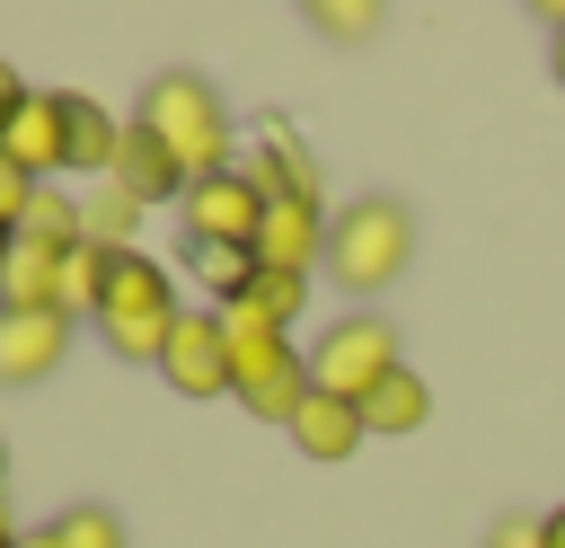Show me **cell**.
<instances>
[{
	"mask_svg": "<svg viewBox=\"0 0 565 548\" xmlns=\"http://www.w3.org/2000/svg\"><path fill=\"white\" fill-rule=\"evenodd\" d=\"M221 336H230V398H238L247 415H265V424H291L300 398L318 389V380H309V354L291 345V327H274V318H256L247 301H230V309H221Z\"/></svg>",
	"mask_w": 565,
	"mask_h": 548,
	"instance_id": "cell-2",
	"label": "cell"
},
{
	"mask_svg": "<svg viewBox=\"0 0 565 548\" xmlns=\"http://www.w3.org/2000/svg\"><path fill=\"white\" fill-rule=\"evenodd\" d=\"M26 97H35V88H26V80H18V62H9V53H0V115H18V106H26Z\"/></svg>",
	"mask_w": 565,
	"mask_h": 548,
	"instance_id": "cell-25",
	"label": "cell"
},
{
	"mask_svg": "<svg viewBox=\"0 0 565 548\" xmlns=\"http://www.w3.org/2000/svg\"><path fill=\"white\" fill-rule=\"evenodd\" d=\"M62 354H71V318H18V309H0V389L53 380Z\"/></svg>",
	"mask_w": 565,
	"mask_h": 548,
	"instance_id": "cell-10",
	"label": "cell"
},
{
	"mask_svg": "<svg viewBox=\"0 0 565 548\" xmlns=\"http://www.w3.org/2000/svg\"><path fill=\"white\" fill-rule=\"evenodd\" d=\"M115 150H124V124H115L97 97H71V168L106 186V177H115Z\"/></svg>",
	"mask_w": 565,
	"mask_h": 548,
	"instance_id": "cell-15",
	"label": "cell"
},
{
	"mask_svg": "<svg viewBox=\"0 0 565 548\" xmlns=\"http://www.w3.org/2000/svg\"><path fill=\"white\" fill-rule=\"evenodd\" d=\"M141 212H150V203H141V194H124L115 177L79 194V221H88V247H115V256L132 247V230H141Z\"/></svg>",
	"mask_w": 565,
	"mask_h": 548,
	"instance_id": "cell-17",
	"label": "cell"
},
{
	"mask_svg": "<svg viewBox=\"0 0 565 548\" xmlns=\"http://www.w3.org/2000/svg\"><path fill=\"white\" fill-rule=\"evenodd\" d=\"M388 371H397V327H388L380 309H344V318H327V327H318L309 380H318L327 398H353V407H362Z\"/></svg>",
	"mask_w": 565,
	"mask_h": 548,
	"instance_id": "cell-5",
	"label": "cell"
},
{
	"mask_svg": "<svg viewBox=\"0 0 565 548\" xmlns=\"http://www.w3.org/2000/svg\"><path fill=\"white\" fill-rule=\"evenodd\" d=\"M547 548H565V504H556V513H547Z\"/></svg>",
	"mask_w": 565,
	"mask_h": 548,
	"instance_id": "cell-28",
	"label": "cell"
},
{
	"mask_svg": "<svg viewBox=\"0 0 565 548\" xmlns=\"http://www.w3.org/2000/svg\"><path fill=\"white\" fill-rule=\"evenodd\" d=\"M0 477H9V451H0Z\"/></svg>",
	"mask_w": 565,
	"mask_h": 548,
	"instance_id": "cell-30",
	"label": "cell"
},
{
	"mask_svg": "<svg viewBox=\"0 0 565 548\" xmlns=\"http://www.w3.org/2000/svg\"><path fill=\"white\" fill-rule=\"evenodd\" d=\"M168 389L177 398H230V336H221V309H185L168 354H159Z\"/></svg>",
	"mask_w": 565,
	"mask_h": 548,
	"instance_id": "cell-7",
	"label": "cell"
},
{
	"mask_svg": "<svg viewBox=\"0 0 565 548\" xmlns=\"http://www.w3.org/2000/svg\"><path fill=\"white\" fill-rule=\"evenodd\" d=\"M9 256H18V239H9V230H0V283H9Z\"/></svg>",
	"mask_w": 565,
	"mask_h": 548,
	"instance_id": "cell-29",
	"label": "cell"
},
{
	"mask_svg": "<svg viewBox=\"0 0 565 548\" xmlns=\"http://www.w3.org/2000/svg\"><path fill=\"white\" fill-rule=\"evenodd\" d=\"M185 265H194V283L212 292V309L247 301V283H256V247H185Z\"/></svg>",
	"mask_w": 565,
	"mask_h": 548,
	"instance_id": "cell-18",
	"label": "cell"
},
{
	"mask_svg": "<svg viewBox=\"0 0 565 548\" xmlns=\"http://www.w3.org/2000/svg\"><path fill=\"white\" fill-rule=\"evenodd\" d=\"M282 433H291L309 460H327V468H335V460H353V451L371 442L362 407H353V398H327V389H309V398H300V415H291Z\"/></svg>",
	"mask_w": 565,
	"mask_h": 548,
	"instance_id": "cell-11",
	"label": "cell"
},
{
	"mask_svg": "<svg viewBox=\"0 0 565 548\" xmlns=\"http://www.w3.org/2000/svg\"><path fill=\"white\" fill-rule=\"evenodd\" d=\"M424 415H433V389H424V371H406V362L362 398V424H371V433H415Z\"/></svg>",
	"mask_w": 565,
	"mask_h": 548,
	"instance_id": "cell-16",
	"label": "cell"
},
{
	"mask_svg": "<svg viewBox=\"0 0 565 548\" xmlns=\"http://www.w3.org/2000/svg\"><path fill=\"white\" fill-rule=\"evenodd\" d=\"M18 239H26V247H53V256H71V247H88V221H79V194H71V186H35V203H26V221H18Z\"/></svg>",
	"mask_w": 565,
	"mask_h": 548,
	"instance_id": "cell-14",
	"label": "cell"
},
{
	"mask_svg": "<svg viewBox=\"0 0 565 548\" xmlns=\"http://www.w3.org/2000/svg\"><path fill=\"white\" fill-rule=\"evenodd\" d=\"M247 309H256V318H274V327H300V309H309V274H291V265H256Z\"/></svg>",
	"mask_w": 565,
	"mask_h": 548,
	"instance_id": "cell-20",
	"label": "cell"
},
{
	"mask_svg": "<svg viewBox=\"0 0 565 548\" xmlns=\"http://www.w3.org/2000/svg\"><path fill=\"white\" fill-rule=\"evenodd\" d=\"M265 186L247 177V168H221V177H194L185 194H177V221H185V247H256V230H265Z\"/></svg>",
	"mask_w": 565,
	"mask_h": 548,
	"instance_id": "cell-6",
	"label": "cell"
},
{
	"mask_svg": "<svg viewBox=\"0 0 565 548\" xmlns=\"http://www.w3.org/2000/svg\"><path fill=\"white\" fill-rule=\"evenodd\" d=\"M247 177H256L265 194H309V203L327 194V186H318V159L300 150V133H291V124H265V133H256V150H247Z\"/></svg>",
	"mask_w": 565,
	"mask_h": 548,
	"instance_id": "cell-13",
	"label": "cell"
},
{
	"mask_svg": "<svg viewBox=\"0 0 565 548\" xmlns=\"http://www.w3.org/2000/svg\"><path fill=\"white\" fill-rule=\"evenodd\" d=\"M486 548H547V521H530V513H503Z\"/></svg>",
	"mask_w": 565,
	"mask_h": 548,
	"instance_id": "cell-24",
	"label": "cell"
},
{
	"mask_svg": "<svg viewBox=\"0 0 565 548\" xmlns=\"http://www.w3.org/2000/svg\"><path fill=\"white\" fill-rule=\"evenodd\" d=\"M309 27H318L327 44H371V35L388 27V18H380L371 0H318V9H309Z\"/></svg>",
	"mask_w": 565,
	"mask_h": 548,
	"instance_id": "cell-22",
	"label": "cell"
},
{
	"mask_svg": "<svg viewBox=\"0 0 565 548\" xmlns=\"http://www.w3.org/2000/svg\"><path fill=\"white\" fill-rule=\"evenodd\" d=\"M406 265H415V212H406L397 194H353V203H335V221H327V274H335L353 301L388 292Z\"/></svg>",
	"mask_w": 565,
	"mask_h": 548,
	"instance_id": "cell-3",
	"label": "cell"
},
{
	"mask_svg": "<svg viewBox=\"0 0 565 548\" xmlns=\"http://www.w3.org/2000/svg\"><path fill=\"white\" fill-rule=\"evenodd\" d=\"M106 274H115V247H71V256H62L71 318H97V301H106Z\"/></svg>",
	"mask_w": 565,
	"mask_h": 548,
	"instance_id": "cell-21",
	"label": "cell"
},
{
	"mask_svg": "<svg viewBox=\"0 0 565 548\" xmlns=\"http://www.w3.org/2000/svg\"><path fill=\"white\" fill-rule=\"evenodd\" d=\"M177 318H185V301H177L168 265H159V256H141V247H124V256H115V274H106V301H97L106 354H124V362H159V354H168V336H177Z\"/></svg>",
	"mask_w": 565,
	"mask_h": 548,
	"instance_id": "cell-4",
	"label": "cell"
},
{
	"mask_svg": "<svg viewBox=\"0 0 565 548\" xmlns=\"http://www.w3.org/2000/svg\"><path fill=\"white\" fill-rule=\"evenodd\" d=\"M0 150L44 186V177H62L71 168V88H44V97H26L9 124H0Z\"/></svg>",
	"mask_w": 565,
	"mask_h": 548,
	"instance_id": "cell-8",
	"label": "cell"
},
{
	"mask_svg": "<svg viewBox=\"0 0 565 548\" xmlns=\"http://www.w3.org/2000/svg\"><path fill=\"white\" fill-rule=\"evenodd\" d=\"M35 548H124V521L106 504H71V513H53L35 530Z\"/></svg>",
	"mask_w": 565,
	"mask_h": 548,
	"instance_id": "cell-19",
	"label": "cell"
},
{
	"mask_svg": "<svg viewBox=\"0 0 565 548\" xmlns=\"http://www.w3.org/2000/svg\"><path fill=\"white\" fill-rule=\"evenodd\" d=\"M115 186H124V194H141V203H168V194H185V168L168 159V141H159V133H141V124L124 115V150H115Z\"/></svg>",
	"mask_w": 565,
	"mask_h": 548,
	"instance_id": "cell-12",
	"label": "cell"
},
{
	"mask_svg": "<svg viewBox=\"0 0 565 548\" xmlns=\"http://www.w3.org/2000/svg\"><path fill=\"white\" fill-rule=\"evenodd\" d=\"M547 62H556V88H565V18H556V44H547Z\"/></svg>",
	"mask_w": 565,
	"mask_h": 548,
	"instance_id": "cell-26",
	"label": "cell"
},
{
	"mask_svg": "<svg viewBox=\"0 0 565 548\" xmlns=\"http://www.w3.org/2000/svg\"><path fill=\"white\" fill-rule=\"evenodd\" d=\"M26 548H35V539H26Z\"/></svg>",
	"mask_w": 565,
	"mask_h": 548,
	"instance_id": "cell-31",
	"label": "cell"
},
{
	"mask_svg": "<svg viewBox=\"0 0 565 548\" xmlns=\"http://www.w3.org/2000/svg\"><path fill=\"white\" fill-rule=\"evenodd\" d=\"M0 124H9V115H0Z\"/></svg>",
	"mask_w": 565,
	"mask_h": 548,
	"instance_id": "cell-32",
	"label": "cell"
},
{
	"mask_svg": "<svg viewBox=\"0 0 565 548\" xmlns=\"http://www.w3.org/2000/svg\"><path fill=\"white\" fill-rule=\"evenodd\" d=\"M26 203H35V177H26V168H18L9 150H0V230H9V239H18V221H26Z\"/></svg>",
	"mask_w": 565,
	"mask_h": 548,
	"instance_id": "cell-23",
	"label": "cell"
},
{
	"mask_svg": "<svg viewBox=\"0 0 565 548\" xmlns=\"http://www.w3.org/2000/svg\"><path fill=\"white\" fill-rule=\"evenodd\" d=\"M0 548H26V530L9 521V504H0Z\"/></svg>",
	"mask_w": 565,
	"mask_h": 548,
	"instance_id": "cell-27",
	"label": "cell"
},
{
	"mask_svg": "<svg viewBox=\"0 0 565 548\" xmlns=\"http://www.w3.org/2000/svg\"><path fill=\"white\" fill-rule=\"evenodd\" d=\"M132 124L168 141V159L185 168V186H194V177H221V168H230V141H238V124H230V106H221V88H212L203 71H159V80L141 88Z\"/></svg>",
	"mask_w": 565,
	"mask_h": 548,
	"instance_id": "cell-1",
	"label": "cell"
},
{
	"mask_svg": "<svg viewBox=\"0 0 565 548\" xmlns=\"http://www.w3.org/2000/svg\"><path fill=\"white\" fill-rule=\"evenodd\" d=\"M327 194L309 203V194H274L265 203V230H256V265H291V274H309V265H327Z\"/></svg>",
	"mask_w": 565,
	"mask_h": 548,
	"instance_id": "cell-9",
	"label": "cell"
}]
</instances>
